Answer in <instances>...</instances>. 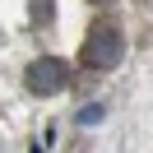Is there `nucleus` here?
<instances>
[{"label":"nucleus","instance_id":"1","mask_svg":"<svg viewBox=\"0 0 153 153\" xmlns=\"http://www.w3.org/2000/svg\"><path fill=\"white\" fill-rule=\"evenodd\" d=\"M121 56H125L121 23H116V19H97L93 28H88L84 47H79V65H88V70H116Z\"/></svg>","mask_w":153,"mask_h":153},{"label":"nucleus","instance_id":"2","mask_svg":"<svg viewBox=\"0 0 153 153\" xmlns=\"http://www.w3.org/2000/svg\"><path fill=\"white\" fill-rule=\"evenodd\" d=\"M65 84H70V65L60 56H37L28 70H23V88H28L33 97H51V93H60Z\"/></svg>","mask_w":153,"mask_h":153},{"label":"nucleus","instance_id":"3","mask_svg":"<svg viewBox=\"0 0 153 153\" xmlns=\"http://www.w3.org/2000/svg\"><path fill=\"white\" fill-rule=\"evenodd\" d=\"M28 14H33V28H51L56 23V0H28Z\"/></svg>","mask_w":153,"mask_h":153},{"label":"nucleus","instance_id":"4","mask_svg":"<svg viewBox=\"0 0 153 153\" xmlns=\"http://www.w3.org/2000/svg\"><path fill=\"white\" fill-rule=\"evenodd\" d=\"M88 5H116V0H88Z\"/></svg>","mask_w":153,"mask_h":153}]
</instances>
